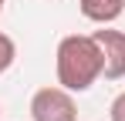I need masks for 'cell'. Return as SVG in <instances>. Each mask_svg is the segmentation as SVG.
<instances>
[{
    "label": "cell",
    "mask_w": 125,
    "mask_h": 121,
    "mask_svg": "<svg viewBox=\"0 0 125 121\" xmlns=\"http://www.w3.org/2000/svg\"><path fill=\"white\" fill-rule=\"evenodd\" d=\"M54 74L58 84L71 94H84L95 81L105 74V54L95 34H68L58 40L54 51Z\"/></svg>",
    "instance_id": "6da1fadb"
},
{
    "label": "cell",
    "mask_w": 125,
    "mask_h": 121,
    "mask_svg": "<svg viewBox=\"0 0 125 121\" xmlns=\"http://www.w3.org/2000/svg\"><path fill=\"white\" fill-rule=\"evenodd\" d=\"M31 121H78L74 94L61 84L37 87L31 98Z\"/></svg>",
    "instance_id": "7a4b0ae2"
},
{
    "label": "cell",
    "mask_w": 125,
    "mask_h": 121,
    "mask_svg": "<svg viewBox=\"0 0 125 121\" xmlns=\"http://www.w3.org/2000/svg\"><path fill=\"white\" fill-rule=\"evenodd\" d=\"M98 47L105 54V81H122L125 78V30H115L112 24H102L98 30H91Z\"/></svg>",
    "instance_id": "3957f363"
},
{
    "label": "cell",
    "mask_w": 125,
    "mask_h": 121,
    "mask_svg": "<svg viewBox=\"0 0 125 121\" xmlns=\"http://www.w3.org/2000/svg\"><path fill=\"white\" fill-rule=\"evenodd\" d=\"M78 10L91 24H115L125 14V0H78Z\"/></svg>",
    "instance_id": "277c9868"
},
{
    "label": "cell",
    "mask_w": 125,
    "mask_h": 121,
    "mask_svg": "<svg viewBox=\"0 0 125 121\" xmlns=\"http://www.w3.org/2000/svg\"><path fill=\"white\" fill-rule=\"evenodd\" d=\"M14 60H17V44H14L10 34L0 30V74H7V71L14 67Z\"/></svg>",
    "instance_id": "5b68a950"
},
{
    "label": "cell",
    "mask_w": 125,
    "mask_h": 121,
    "mask_svg": "<svg viewBox=\"0 0 125 121\" xmlns=\"http://www.w3.org/2000/svg\"><path fill=\"white\" fill-rule=\"evenodd\" d=\"M108 118H112V121H125V91L115 94V101L108 104Z\"/></svg>",
    "instance_id": "8992f818"
},
{
    "label": "cell",
    "mask_w": 125,
    "mask_h": 121,
    "mask_svg": "<svg viewBox=\"0 0 125 121\" xmlns=\"http://www.w3.org/2000/svg\"><path fill=\"white\" fill-rule=\"evenodd\" d=\"M3 3H7V0H0V10H3Z\"/></svg>",
    "instance_id": "52a82bcc"
}]
</instances>
